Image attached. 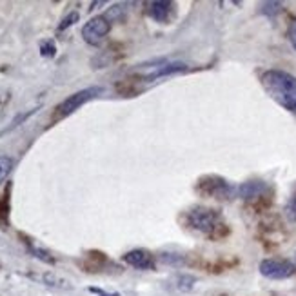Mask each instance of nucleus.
<instances>
[{
	"mask_svg": "<svg viewBox=\"0 0 296 296\" xmlns=\"http://www.w3.org/2000/svg\"><path fill=\"white\" fill-rule=\"evenodd\" d=\"M260 273L271 280H285L296 273V267L287 260H276V258H265L260 262Z\"/></svg>",
	"mask_w": 296,
	"mask_h": 296,
	"instance_id": "5",
	"label": "nucleus"
},
{
	"mask_svg": "<svg viewBox=\"0 0 296 296\" xmlns=\"http://www.w3.org/2000/svg\"><path fill=\"white\" fill-rule=\"evenodd\" d=\"M7 214H9V204H7V194L0 198V224L2 227H7Z\"/></svg>",
	"mask_w": 296,
	"mask_h": 296,
	"instance_id": "15",
	"label": "nucleus"
},
{
	"mask_svg": "<svg viewBox=\"0 0 296 296\" xmlns=\"http://www.w3.org/2000/svg\"><path fill=\"white\" fill-rule=\"evenodd\" d=\"M78 18H80V15L76 13V11H71V13L66 17L62 20V24L58 26V31H64V29H68V28H71L75 22H78Z\"/></svg>",
	"mask_w": 296,
	"mask_h": 296,
	"instance_id": "17",
	"label": "nucleus"
},
{
	"mask_svg": "<svg viewBox=\"0 0 296 296\" xmlns=\"http://www.w3.org/2000/svg\"><path fill=\"white\" fill-rule=\"evenodd\" d=\"M89 293H93V295H98V296H120L118 293H105V291L98 289V287H89Z\"/></svg>",
	"mask_w": 296,
	"mask_h": 296,
	"instance_id": "20",
	"label": "nucleus"
},
{
	"mask_svg": "<svg viewBox=\"0 0 296 296\" xmlns=\"http://www.w3.org/2000/svg\"><path fill=\"white\" fill-rule=\"evenodd\" d=\"M200 193H204L206 196H211V198H231L234 194V187L226 182L224 178H218V176H207V178H202L198 184Z\"/></svg>",
	"mask_w": 296,
	"mask_h": 296,
	"instance_id": "6",
	"label": "nucleus"
},
{
	"mask_svg": "<svg viewBox=\"0 0 296 296\" xmlns=\"http://www.w3.org/2000/svg\"><path fill=\"white\" fill-rule=\"evenodd\" d=\"M102 87L98 86H93V87H86L82 91H76L73 95H69L64 102H60L55 109V120H60V118L69 117L71 113H75L78 107H82L84 104H87L89 100L97 98L100 93H102Z\"/></svg>",
	"mask_w": 296,
	"mask_h": 296,
	"instance_id": "3",
	"label": "nucleus"
},
{
	"mask_svg": "<svg viewBox=\"0 0 296 296\" xmlns=\"http://www.w3.org/2000/svg\"><path fill=\"white\" fill-rule=\"evenodd\" d=\"M111 29V22L100 15V17H93L91 20H87L84 24L82 28V38L89 46H98V44H102L104 38L107 36Z\"/></svg>",
	"mask_w": 296,
	"mask_h": 296,
	"instance_id": "4",
	"label": "nucleus"
},
{
	"mask_svg": "<svg viewBox=\"0 0 296 296\" xmlns=\"http://www.w3.org/2000/svg\"><path fill=\"white\" fill-rule=\"evenodd\" d=\"M269 193V186L262 180H251V182H245L238 187V196L244 200H253V198H260L263 194Z\"/></svg>",
	"mask_w": 296,
	"mask_h": 296,
	"instance_id": "8",
	"label": "nucleus"
},
{
	"mask_svg": "<svg viewBox=\"0 0 296 296\" xmlns=\"http://www.w3.org/2000/svg\"><path fill=\"white\" fill-rule=\"evenodd\" d=\"M40 55L46 58H53L56 55V46L53 40H44L40 44Z\"/></svg>",
	"mask_w": 296,
	"mask_h": 296,
	"instance_id": "13",
	"label": "nucleus"
},
{
	"mask_svg": "<svg viewBox=\"0 0 296 296\" xmlns=\"http://www.w3.org/2000/svg\"><path fill=\"white\" fill-rule=\"evenodd\" d=\"M260 11H262L263 15L273 17V15H276V13H280V11H282V4H280V2H263Z\"/></svg>",
	"mask_w": 296,
	"mask_h": 296,
	"instance_id": "14",
	"label": "nucleus"
},
{
	"mask_svg": "<svg viewBox=\"0 0 296 296\" xmlns=\"http://www.w3.org/2000/svg\"><path fill=\"white\" fill-rule=\"evenodd\" d=\"M11 169H13V160L9 158V157H0V186L7 178V174L11 173Z\"/></svg>",
	"mask_w": 296,
	"mask_h": 296,
	"instance_id": "11",
	"label": "nucleus"
},
{
	"mask_svg": "<svg viewBox=\"0 0 296 296\" xmlns=\"http://www.w3.org/2000/svg\"><path fill=\"white\" fill-rule=\"evenodd\" d=\"M147 15L151 17L155 22H160V24H165L167 18H169V13H171V2H164V0H157V2H149L147 4Z\"/></svg>",
	"mask_w": 296,
	"mask_h": 296,
	"instance_id": "9",
	"label": "nucleus"
},
{
	"mask_svg": "<svg viewBox=\"0 0 296 296\" xmlns=\"http://www.w3.org/2000/svg\"><path fill=\"white\" fill-rule=\"evenodd\" d=\"M187 66L182 62H169V64H164V66H160L158 69H155L151 71L149 75L145 76L147 80H155V78H160V76H167V75H176V73H182V71H186Z\"/></svg>",
	"mask_w": 296,
	"mask_h": 296,
	"instance_id": "10",
	"label": "nucleus"
},
{
	"mask_svg": "<svg viewBox=\"0 0 296 296\" xmlns=\"http://www.w3.org/2000/svg\"><path fill=\"white\" fill-rule=\"evenodd\" d=\"M178 282H180L178 283L180 289H182V291H189L194 285V282H196V280H194V276L182 275V276H178Z\"/></svg>",
	"mask_w": 296,
	"mask_h": 296,
	"instance_id": "18",
	"label": "nucleus"
},
{
	"mask_svg": "<svg viewBox=\"0 0 296 296\" xmlns=\"http://www.w3.org/2000/svg\"><path fill=\"white\" fill-rule=\"evenodd\" d=\"M262 86L273 100L296 115V76L282 69H269L262 75Z\"/></svg>",
	"mask_w": 296,
	"mask_h": 296,
	"instance_id": "1",
	"label": "nucleus"
},
{
	"mask_svg": "<svg viewBox=\"0 0 296 296\" xmlns=\"http://www.w3.org/2000/svg\"><path fill=\"white\" fill-rule=\"evenodd\" d=\"M122 260L127 265H131L135 269H142V271H149V269L155 267V258L145 249H133V251H129V253H125L122 256Z\"/></svg>",
	"mask_w": 296,
	"mask_h": 296,
	"instance_id": "7",
	"label": "nucleus"
},
{
	"mask_svg": "<svg viewBox=\"0 0 296 296\" xmlns=\"http://www.w3.org/2000/svg\"><path fill=\"white\" fill-rule=\"evenodd\" d=\"M187 222L194 231L207 236H218L226 226L222 220V214L216 209H209V207H193L187 213Z\"/></svg>",
	"mask_w": 296,
	"mask_h": 296,
	"instance_id": "2",
	"label": "nucleus"
},
{
	"mask_svg": "<svg viewBox=\"0 0 296 296\" xmlns=\"http://www.w3.org/2000/svg\"><path fill=\"white\" fill-rule=\"evenodd\" d=\"M285 214H287V218L291 222H295L296 224V193L293 194L287 202V206H285Z\"/></svg>",
	"mask_w": 296,
	"mask_h": 296,
	"instance_id": "16",
	"label": "nucleus"
},
{
	"mask_svg": "<svg viewBox=\"0 0 296 296\" xmlns=\"http://www.w3.org/2000/svg\"><path fill=\"white\" fill-rule=\"evenodd\" d=\"M28 247H29V253H31V255H33L35 258H38V260H42V262H46V263H55V258L49 255L48 251L35 247V245H31V244H29Z\"/></svg>",
	"mask_w": 296,
	"mask_h": 296,
	"instance_id": "12",
	"label": "nucleus"
},
{
	"mask_svg": "<svg viewBox=\"0 0 296 296\" xmlns=\"http://www.w3.org/2000/svg\"><path fill=\"white\" fill-rule=\"evenodd\" d=\"M287 36H289L293 48L296 49V18L289 24V29H287Z\"/></svg>",
	"mask_w": 296,
	"mask_h": 296,
	"instance_id": "19",
	"label": "nucleus"
}]
</instances>
